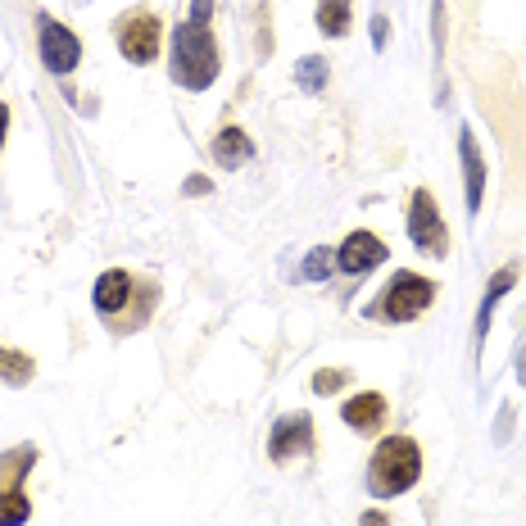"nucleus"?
I'll return each mask as SVG.
<instances>
[{"label": "nucleus", "instance_id": "f257e3e1", "mask_svg": "<svg viewBox=\"0 0 526 526\" xmlns=\"http://www.w3.org/2000/svg\"><path fill=\"white\" fill-rule=\"evenodd\" d=\"M422 477V449L418 440L409 436H386L372 454V468H368V486L372 495L390 499V495H404L413 481Z\"/></svg>", "mask_w": 526, "mask_h": 526}, {"label": "nucleus", "instance_id": "f03ea898", "mask_svg": "<svg viewBox=\"0 0 526 526\" xmlns=\"http://www.w3.org/2000/svg\"><path fill=\"white\" fill-rule=\"evenodd\" d=\"M173 78L186 91H205L218 78V46L209 37V28L182 23L173 32Z\"/></svg>", "mask_w": 526, "mask_h": 526}, {"label": "nucleus", "instance_id": "7ed1b4c3", "mask_svg": "<svg viewBox=\"0 0 526 526\" xmlns=\"http://www.w3.org/2000/svg\"><path fill=\"white\" fill-rule=\"evenodd\" d=\"M431 300H436V282H427V277H418V273H395L390 286L381 291V304L368 313H377L381 322H413L427 313Z\"/></svg>", "mask_w": 526, "mask_h": 526}, {"label": "nucleus", "instance_id": "20e7f679", "mask_svg": "<svg viewBox=\"0 0 526 526\" xmlns=\"http://www.w3.org/2000/svg\"><path fill=\"white\" fill-rule=\"evenodd\" d=\"M114 37H118V50H123L132 64H150L159 55V14L150 10H132L114 23Z\"/></svg>", "mask_w": 526, "mask_h": 526}, {"label": "nucleus", "instance_id": "39448f33", "mask_svg": "<svg viewBox=\"0 0 526 526\" xmlns=\"http://www.w3.org/2000/svg\"><path fill=\"white\" fill-rule=\"evenodd\" d=\"M37 37H41V59H46L50 73H73L82 59V41L73 37L69 28L59 19H50V14H41L37 19Z\"/></svg>", "mask_w": 526, "mask_h": 526}, {"label": "nucleus", "instance_id": "423d86ee", "mask_svg": "<svg viewBox=\"0 0 526 526\" xmlns=\"http://www.w3.org/2000/svg\"><path fill=\"white\" fill-rule=\"evenodd\" d=\"M409 241L422 254L449 250V236H445V223H440L436 205H431V191H413V200H409Z\"/></svg>", "mask_w": 526, "mask_h": 526}, {"label": "nucleus", "instance_id": "0eeeda50", "mask_svg": "<svg viewBox=\"0 0 526 526\" xmlns=\"http://www.w3.org/2000/svg\"><path fill=\"white\" fill-rule=\"evenodd\" d=\"M313 440V422L304 418V413H291V418H282L273 427V436H268V454L277 458V463H286L291 454H304Z\"/></svg>", "mask_w": 526, "mask_h": 526}, {"label": "nucleus", "instance_id": "6e6552de", "mask_svg": "<svg viewBox=\"0 0 526 526\" xmlns=\"http://www.w3.org/2000/svg\"><path fill=\"white\" fill-rule=\"evenodd\" d=\"M336 263H341L345 273H368V268H377V263H386V245H381L372 232H354L350 241L341 245V254H336Z\"/></svg>", "mask_w": 526, "mask_h": 526}, {"label": "nucleus", "instance_id": "1a4fd4ad", "mask_svg": "<svg viewBox=\"0 0 526 526\" xmlns=\"http://www.w3.org/2000/svg\"><path fill=\"white\" fill-rule=\"evenodd\" d=\"M458 150H463V177H468V214H477L481 195H486V168H481V155H477L472 132H458Z\"/></svg>", "mask_w": 526, "mask_h": 526}, {"label": "nucleus", "instance_id": "9d476101", "mask_svg": "<svg viewBox=\"0 0 526 526\" xmlns=\"http://www.w3.org/2000/svg\"><path fill=\"white\" fill-rule=\"evenodd\" d=\"M341 418L350 422L354 431H377L381 418H386V400H381L377 390H368V395H354V400L341 409Z\"/></svg>", "mask_w": 526, "mask_h": 526}, {"label": "nucleus", "instance_id": "9b49d317", "mask_svg": "<svg viewBox=\"0 0 526 526\" xmlns=\"http://www.w3.org/2000/svg\"><path fill=\"white\" fill-rule=\"evenodd\" d=\"M127 300H132V277L127 273H118L114 268V273H105L96 282V309L105 313V318L109 313H118V309H127Z\"/></svg>", "mask_w": 526, "mask_h": 526}, {"label": "nucleus", "instance_id": "f8f14e48", "mask_svg": "<svg viewBox=\"0 0 526 526\" xmlns=\"http://www.w3.org/2000/svg\"><path fill=\"white\" fill-rule=\"evenodd\" d=\"M250 155H254V141L245 137L241 127H223V132L214 137V159L223 168H241Z\"/></svg>", "mask_w": 526, "mask_h": 526}, {"label": "nucleus", "instance_id": "ddd939ff", "mask_svg": "<svg viewBox=\"0 0 526 526\" xmlns=\"http://www.w3.org/2000/svg\"><path fill=\"white\" fill-rule=\"evenodd\" d=\"M318 28L327 32V37H345V32H350V0H322Z\"/></svg>", "mask_w": 526, "mask_h": 526}, {"label": "nucleus", "instance_id": "4468645a", "mask_svg": "<svg viewBox=\"0 0 526 526\" xmlns=\"http://www.w3.org/2000/svg\"><path fill=\"white\" fill-rule=\"evenodd\" d=\"M37 463V449H14L0 458V490H19V477Z\"/></svg>", "mask_w": 526, "mask_h": 526}, {"label": "nucleus", "instance_id": "2eb2a0df", "mask_svg": "<svg viewBox=\"0 0 526 526\" xmlns=\"http://www.w3.org/2000/svg\"><path fill=\"white\" fill-rule=\"evenodd\" d=\"M513 282H517L513 268H504V273L490 277V291H486V300H481V313H477V336H486V327H490V309H495V300H499V295H504Z\"/></svg>", "mask_w": 526, "mask_h": 526}, {"label": "nucleus", "instance_id": "dca6fc26", "mask_svg": "<svg viewBox=\"0 0 526 526\" xmlns=\"http://www.w3.org/2000/svg\"><path fill=\"white\" fill-rule=\"evenodd\" d=\"M295 82H300L304 91H313V96H318V91L327 87V59H318V55L300 59V64H295Z\"/></svg>", "mask_w": 526, "mask_h": 526}, {"label": "nucleus", "instance_id": "f3484780", "mask_svg": "<svg viewBox=\"0 0 526 526\" xmlns=\"http://www.w3.org/2000/svg\"><path fill=\"white\" fill-rule=\"evenodd\" d=\"M28 377H32V359H28V354L0 350V381H10V386H28Z\"/></svg>", "mask_w": 526, "mask_h": 526}, {"label": "nucleus", "instance_id": "a211bd4d", "mask_svg": "<svg viewBox=\"0 0 526 526\" xmlns=\"http://www.w3.org/2000/svg\"><path fill=\"white\" fill-rule=\"evenodd\" d=\"M28 522V499L23 490H0V526H19Z\"/></svg>", "mask_w": 526, "mask_h": 526}, {"label": "nucleus", "instance_id": "6ab92c4d", "mask_svg": "<svg viewBox=\"0 0 526 526\" xmlns=\"http://www.w3.org/2000/svg\"><path fill=\"white\" fill-rule=\"evenodd\" d=\"M332 268H336V250H313L309 263H304V277L322 282V277H332Z\"/></svg>", "mask_w": 526, "mask_h": 526}, {"label": "nucleus", "instance_id": "aec40b11", "mask_svg": "<svg viewBox=\"0 0 526 526\" xmlns=\"http://www.w3.org/2000/svg\"><path fill=\"white\" fill-rule=\"evenodd\" d=\"M345 381H350V372L327 368V372H318V377H313V390H318V395H332V390H341Z\"/></svg>", "mask_w": 526, "mask_h": 526}, {"label": "nucleus", "instance_id": "412c9836", "mask_svg": "<svg viewBox=\"0 0 526 526\" xmlns=\"http://www.w3.org/2000/svg\"><path fill=\"white\" fill-rule=\"evenodd\" d=\"M209 10H214V0H195V5H191V19H186V23L205 28V23H209Z\"/></svg>", "mask_w": 526, "mask_h": 526}, {"label": "nucleus", "instance_id": "4be33fe9", "mask_svg": "<svg viewBox=\"0 0 526 526\" xmlns=\"http://www.w3.org/2000/svg\"><path fill=\"white\" fill-rule=\"evenodd\" d=\"M186 195H209V177H186Z\"/></svg>", "mask_w": 526, "mask_h": 526}, {"label": "nucleus", "instance_id": "5701e85b", "mask_svg": "<svg viewBox=\"0 0 526 526\" xmlns=\"http://www.w3.org/2000/svg\"><path fill=\"white\" fill-rule=\"evenodd\" d=\"M359 526H386V513H377V508H368V513H363V522Z\"/></svg>", "mask_w": 526, "mask_h": 526}, {"label": "nucleus", "instance_id": "b1692460", "mask_svg": "<svg viewBox=\"0 0 526 526\" xmlns=\"http://www.w3.org/2000/svg\"><path fill=\"white\" fill-rule=\"evenodd\" d=\"M372 41H377V46L386 41V19H372Z\"/></svg>", "mask_w": 526, "mask_h": 526}, {"label": "nucleus", "instance_id": "393cba45", "mask_svg": "<svg viewBox=\"0 0 526 526\" xmlns=\"http://www.w3.org/2000/svg\"><path fill=\"white\" fill-rule=\"evenodd\" d=\"M5 132H10V109L0 105V146H5Z\"/></svg>", "mask_w": 526, "mask_h": 526}, {"label": "nucleus", "instance_id": "a878e982", "mask_svg": "<svg viewBox=\"0 0 526 526\" xmlns=\"http://www.w3.org/2000/svg\"><path fill=\"white\" fill-rule=\"evenodd\" d=\"M522 377H526V350H522Z\"/></svg>", "mask_w": 526, "mask_h": 526}]
</instances>
